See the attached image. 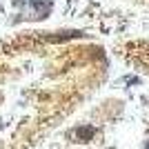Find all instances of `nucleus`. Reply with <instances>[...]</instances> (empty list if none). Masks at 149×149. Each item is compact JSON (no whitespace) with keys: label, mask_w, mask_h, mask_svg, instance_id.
Listing matches in <instances>:
<instances>
[{"label":"nucleus","mask_w":149,"mask_h":149,"mask_svg":"<svg viewBox=\"0 0 149 149\" xmlns=\"http://www.w3.org/2000/svg\"><path fill=\"white\" fill-rule=\"evenodd\" d=\"M93 134H96V129H93L91 125H85V127L74 129V138L78 140V143H89V140L93 138Z\"/></svg>","instance_id":"nucleus-1"},{"label":"nucleus","mask_w":149,"mask_h":149,"mask_svg":"<svg viewBox=\"0 0 149 149\" xmlns=\"http://www.w3.org/2000/svg\"><path fill=\"white\" fill-rule=\"evenodd\" d=\"M145 149H149V140H147V145H145Z\"/></svg>","instance_id":"nucleus-2"}]
</instances>
